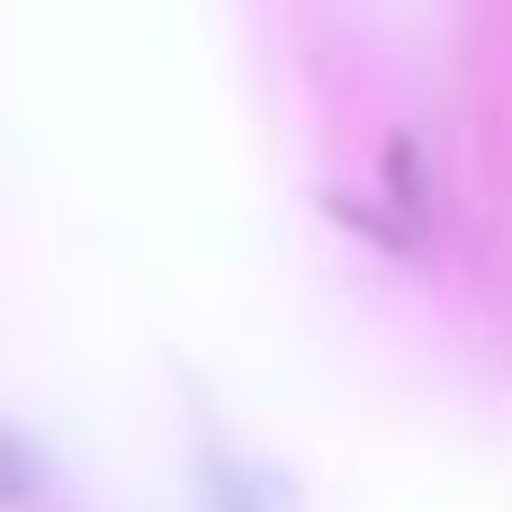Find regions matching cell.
Wrapping results in <instances>:
<instances>
[{"label": "cell", "mask_w": 512, "mask_h": 512, "mask_svg": "<svg viewBox=\"0 0 512 512\" xmlns=\"http://www.w3.org/2000/svg\"><path fill=\"white\" fill-rule=\"evenodd\" d=\"M405 225H441V189H450V171H441V153H432V135L423 126H387L378 135V180H369Z\"/></svg>", "instance_id": "cell-1"}, {"label": "cell", "mask_w": 512, "mask_h": 512, "mask_svg": "<svg viewBox=\"0 0 512 512\" xmlns=\"http://www.w3.org/2000/svg\"><path fill=\"white\" fill-rule=\"evenodd\" d=\"M333 216H342L360 243H378L387 261H405V270H414V261H432V234H423V225H405L378 189H333Z\"/></svg>", "instance_id": "cell-2"}]
</instances>
